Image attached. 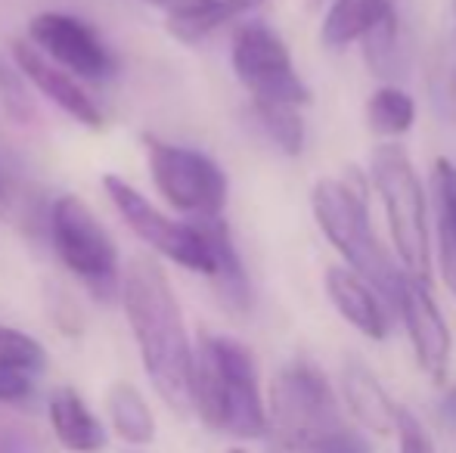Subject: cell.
I'll list each match as a JSON object with an SVG mask.
<instances>
[{"mask_svg": "<svg viewBox=\"0 0 456 453\" xmlns=\"http://www.w3.org/2000/svg\"><path fill=\"white\" fill-rule=\"evenodd\" d=\"M121 302L140 348V360L159 398L175 413H190L192 344L177 295L152 258H134L121 283Z\"/></svg>", "mask_w": 456, "mask_h": 453, "instance_id": "cell-1", "label": "cell"}, {"mask_svg": "<svg viewBox=\"0 0 456 453\" xmlns=\"http://www.w3.org/2000/svg\"><path fill=\"white\" fill-rule=\"evenodd\" d=\"M190 407L215 432L242 441L265 438L267 410L252 351L230 336H199L192 348Z\"/></svg>", "mask_w": 456, "mask_h": 453, "instance_id": "cell-2", "label": "cell"}, {"mask_svg": "<svg viewBox=\"0 0 456 453\" xmlns=\"http://www.w3.org/2000/svg\"><path fill=\"white\" fill-rule=\"evenodd\" d=\"M311 208L323 236L348 261V271H354L379 295L395 304L403 273L388 258L370 224V208H366V196L357 187V177L354 181L320 177L311 190Z\"/></svg>", "mask_w": 456, "mask_h": 453, "instance_id": "cell-3", "label": "cell"}, {"mask_svg": "<svg viewBox=\"0 0 456 453\" xmlns=\"http://www.w3.org/2000/svg\"><path fill=\"white\" fill-rule=\"evenodd\" d=\"M370 181L388 214L391 242L403 273L428 283L432 277V227L422 183L416 177L413 158L395 140H385L372 150Z\"/></svg>", "mask_w": 456, "mask_h": 453, "instance_id": "cell-4", "label": "cell"}, {"mask_svg": "<svg viewBox=\"0 0 456 453\" xmlns=\"http://www.w3.org/2000/svg\"><path fill=\"white\" fill-rule=\"evenodd\" d=\"M267 432L273 441H311L345 429L330 379L311 363H289L271 382Z\"/></svg>", "mask_w": 456, "mask_h": 453, "instance_id": "cell-5", "label": "cell"}, {"mask_svg": "<svg viewBox=\"0 0 456 453\" xmlns=\"http://www.w3.org/2000/svg\"><path fill=\"white\" fill-rule=\"evenodd\" d=\"M50 239L62 264L94 292L109 302L118 292V248L106 227L78 196H60L50 208Z\"/></svg>", "mask_w": 456, "mask_h": 453, "instance_id": "cell-6", "label": "cell"}, {"mask_svg": "<svg viewBox=\"0 0 456 453\" xmlns=\"http://www.w3.org/2000/svg\"><path fill=\"white\" fill-rule=\"evenodd\" d=\"M146 162L156 190L165 196L171 208L192 214L196 221L221 218L227 206V174L215 158L190 146L165 143V140L146 133Z\"/></svg>", "mask_w": 456, "mask_h": 453, "instance_id": "cell-7", "label": "cell"}, {"mask_svg": "<svg viewBox=\"0 0 456 453\" xmlns=\"http://www.w3.org/2000/svg\"><path fill=\"white\" fill-rule=\"evenodd\" d=\"M230 62L252 103H282L295 109L311 103V87L301 81L286 41L271 25H240L233 35V47H230Z\"/></svg>", "mask_w": 456, "mask_h": 453, "instance_id": "cell-8", "label": "cell"}, {"mask_svg": "<svg viewBox=\"0 0 456 453\" xmlns=\"http://www.w3.org/2000/svg\"><path fill=\"white\" fill-rule=\"evenodd\" d=\"M102 187H106V196L112 199V206L118 208V214L127 221V227L146 246L192 273H202V277L215 273V248H211L208 230H205L202 221H192V224L171 221L143 193H137L131 183L115 174L102 177Z\"/></svg>", "mask_w": 456, "mask_h": 453, "instance_id": "cell-9", "label": "cell"}, {"mask_svg": "<svg viewBox=\"0 0 456 453\" xmlns=\"http://www.w3.org/2000/svg\"><path fill=\"white\" fill-rule=\"evenodd\" d=\"M28 44H35L50 62L78 72L81 78H109L115 72V56L106 41L78 16L41 12L28 22Z\"/></svg>", "mask_w": 456, "mask_h": 453, "instance_id": "cell-10", "label": "cell"}, {"mask_svg": "<svg viewBox=\"0 0 456 453\" xmlns=\"http://www.w3.org/2000/svg\"><path fill=\"white\" fill-rule=\"evenodd\" d=\"M395 308L401 311V320L407 327L410 342H413L419 367L426 369V376L432 382H444L447 369H451L453 336L444 314H441L438 302L428 292V283L403 273L401 286H397Z\"/></svg>", "mask_w": 456, "mask_h": 453, "instance_id": "cell-11", "label": "cell"}, {"mask_svg": "<svg viewBox=\"0 0 456 453\" xmlns=\"http://www.w3.org/2000/svg\"><path fill=\"white\" fill-rule=\"evenodd\" d=\"M12 62L22 72L25 81L37 87L50 103H56L69 118H75L78 125L100 131L106 121H102V109L94 103V97L72 78L69 72H62L56 62H50L35 44L28 41H12Z\"/></svg>", "mask_w": 456, "mask_h": 453, "instance_id": "cell-12", "label": "cell"}, {"mask_svg": "<svg viewBox=\"0 0 456 453\" xmlns=\"http://www.w3.org/2000/svg\"><path fill=\"white\" fill-rule=\"evenodd\" d=\"M326 295H330L332 308L357 329L366 339L382 342L391 329V317L385 311V302L366 279L357 277L348 267H326Z\"/></svg>", "mask_w": 456, "mask_h": 453, "instance_id": "cell-13", "label": "cell"}, {"mask_svg": "<svg viewBox=\"0 0 456 453\" xmlns=\"http://www.w3.org/2000/svg\"><path fill=\"white\" fill-rule=\"evenodd\" d=\"M342 398H345V407L351 410V417H354L366 432H376V435H391V432H395L397 404L388 398L382 382L376 379V373H372L363 360H354V357L345 360Z\"/></svg>", "mask_w": 456, "mask_h": 453, "instance_id": "cell-14", "label": "cell"}, {"mask_svg": "<svg viewBox=\"0 0 456 453\" xmlns=\"http://www.w3.org/2000/svg\"><path fill=\"white\" fill-rule=\"evenodd\" d=\"M205 230H208L211 248H215V273H211V286H215L217 298L227 311L233 314H248L252 311V283L242 267V258L233 246V236L224 218H205Z\"/></svg>", "mask_w": 456, "mask_h": 453, "instance_id": "cell-15", "label": "cell"}, {"mask_svg": "<svg viewBox=\"0 0 456 453\" xmlns=\"http://www.w3.org/2000/svg\"><path fill=\"white\" fill-rule=\"evenodd\" d=\"M50 425L56 441L72 453H100L106 448V429L91 413L75 388L62 385L50 394Z\"/></svg>", "mask_w": 456, "mask_h": 453, "instance_id": "cell-16", "label": "cell"}, {"mask_svg": "<svg viewBox=\"0 0 456 453\" xmlns=\"http://www.w3.org/2000/svg\"><path fill=\"white\" fill-rule=\"evenodd\" d=\"M391 0H332L330 12L320 28V41L326 50H345L361 41L366 31L391 10Z\"/></svg>", "mask_w": 456, "mask_h": 453, "instance_id": "cell-17", "label": "cell"}, {"mask_svg": "<svg viewBox=\"0 0 456 453\" xmlns=\"http://www.w3.org/2000/svg\"><path fill=\"white\" fill-rule=\"evenodd\" d=\"M106 407H109V423L118 432L121 441L143 448V444H150L156 438V417H152L146 398L131 382H115L109 388Z\"/></svg>", "mask_w": 456, "mask_h": 453, "instance_id": "cell-18", "label": "cell"}, {"mask_svg": "<svg viewBox=\"0 0 456 453\" xmlns=\"http://www.w3.org/2000/svg\"><path fill=\"white\" fill-rule=\"evenodd\" d=\"M366 125L385 140L403 137L416 125V100L395 85H382L366 103Z\"/></svg>", "mask_w": 456, "mask_h": 453, "instance_id": "cell-19", "label": "cell"}, {"mask_svg": "<svg viewBox=\"0 0 456 453\" xmlns=\"http://www.w3.org/2000/svg\"><path fill=\"white\" fill-rule=\"evenodd\" d=\"M258 4H265V0H208L202 10L186 12V16H171L168 31L183 44H199L202 37H208L211 31L233 22L242 12L255 10Z\"/></svg>", "mask_w": 456, "mask_h": 453, "instance_id": "cell-20", "label": "cell"}, {"mask_svg": "<svg viewBox=\"0 0 456 453\" xmlns=\"http://www.w3.org/2000/svg\"><path fill=\"white\" fill-rule=\"evenodd\" d=\"M252 115L267 140L286 156H301L305 150V118L301 109L282 103H252Z\"/></svg>", "mask_w": 456, "mask_h": 453, "instance_id": "cell-21", "label": "cell"}, {"mask_svg": "<svg viewBox=\"0 0 456 453\" xmlns=\"http://www.w3.org/2000/svg\"><path fill=\"white\" fill-rule=\"evenodd\" d=\"M363 41V60L376 75L388 78L391 72H397V12L391 6L376 25L361 37Z\"/></svg>", "mask_w": 456, "mask_h": 453, "instance_id": "cell-22", "label": "cell"}, {"mask_svg": "<svg viewBox=\"0 0 456 453\" xmlns=\"http://www.w3.org/2000/svg\"><path fill=\"white\" fill-rule=\"evenodd\" d=\"M0 363L6 367L28 369V373H41L47 367V351L28 333H19L12 327H0Z\"/></svg>", "mask_w": 456, "mask_h": 453, "instance_id": "cell-23", "label": "cell"}, {"mask_svg": "<svg viewBox=\"0 0 456 453\" xmlns=\"http://www.w3.org/2000/svg\"><path fill=\"white\" fill-rule=\"evenodd\" d=\"M28 212V187L19 162L0 150V221H19Z\"/></svg>", "mask_w": 456, "mask_h": 453, "instance_id": "cell-24", "label": "cell"}, {"mask_svg": "<svg viewBox=\"0 0 456 453\" xmlns=\"http://www.w3.org/2000/svg\"><path fill=\"white\" fill-rule=\"evenodd\" d=\"M267 453H370L361 435H354L351 429H338L332 435L311 438V441H273Z\"/></svg>", "mask_w": 456, "mask_h": 453, "instance_id": "cell-25", "label": "cell"}, {"mask_svg": "<svg viewBox=\"0 0 456 453\" xmlns=\"http://www.w3.org/2000/svg\"><path fill=\"white\" fill-rule=\"evenodd\" d=\"M0 106L19 125H28L35 118V103L28 97V81L22 78L19 69L6 66V62H0Z\"/></svg>", "mask_w": 456, "mask_h": 453, "instance_id": "cell-26", "label": "cell"}, {"mask_svg": "<svg viewBox=\"0 0 456 453\" xmlns=\"http://www.w3.org/2000/svg\"><path fill=\"white\" fill-rule=\"evenodd\" d=\"M432 183L441 202V227L456 233V165L451 158H435L432 165Z\"/></svg>", "mask_w": 456, "mask_h": 453, "instance_id": "cell-27", "label": "cell"}, {"mask_svg": "<svg viewBox=\"0 0 456 453\" xmlns=\"http://www.w3.org/2000/svg\"><path fill=\"white\" fill-rule=\"evenodd\" d=\"M395 435H397V448H401V453H435L432 435L426 432L422 419L416 417L413 410H407V407H397Z\"/></svg>", "mask_w": 456, "mask_h": 453, "instance_id": "cell-28", "label": "cell"}, {"mask_svg": "<svg viewBox=\"0 0 456 453\" xmlns=\"http://www.w3.org/2000/svg\"><path fill=\"white\" fill-rule=\"evenodd\" d=\"M35 392V373L0 363V404H22Z\"/></svg>", "mask_w": 456, "mask_h": 453, "instance_id": "cell-29", "label": "cell"}, {"mask_svg": "<svg viewBox=\"0 0 456 453\" xmlns=\"http://www.w3.org/2000/svg\"><path fill=\"white\" fill-rule=\"evenodd\" d=\"M438 258H441V277L447 289L456 295V233L438 224Z\"/></svg>", "mask_w": 456, "mask_h": 453, "instance_id": "cell-30", "label": "cell"}, {"mask_svg": "<svg viewBox=\"0 0 456 453\" xmlns=\"http://www.w3.org/2000/svg\"><path fill=\"white\" fill-rule=\"evenodd\" d=\"M143 4L159 6V10H165V12H168V19H171V16H186V12L202 10L208 0H143Z\"/></svg>", "mask_w": 456, "mask_h": 453, "instance_id": "cell-31", "label": "cell"}, {"mask_svg": "<svg viewBox=\"0 0 456 453\" xmlns=\"http://www.w3.org/2000/svg\"><path fill=\"white\" fill-rule=\"evenodd\" d=\"M438 417H441V423H444L447 429L456 432V388H451V392H447L444 398H441Z\"/></svg>", "mask_w": 456, "mask_h": 453, "instance_id": "cell-32", "label": "cell"}, {"mask_svg": "<svg viewBox=\"0 0 456 453\" xmlns=\"http://www.w3.org/2000/svg\"><path fill=\"white\" fill-rule=\"evenodd\" d=\"M451 91H453V100H456V72H453V78H451Z\"/></svg>", "mask_w": 456, "mask_h": 453, "instance_id": "cell-33", "label": "cell"}, {"mask_svg": "<svg viewBox=\"0 0 456 453\" xmlns=\"http://www.w3.org/2000/svg\"><path fill=\"white\" fill-rule=\"evenodd\" d=\"M227 453H246V450H242V448H230Z\"/></svg>", "mask_w": 456, "mask_h": 453, "instance_id": "cell-34", "label": "cell"}, {"mask_svg": "<svg viewBox=\"0 0 456 453\" xmlns=\"http://www.w3.org/2000/svg\"><path fill=\"white\" fill-rule=\"evenodd\" d=\"M451 6H453V22H456V0H451Z\"/></svg>", "mask_w": 456, "mask_h": 453, "instance_id": "cell-35", "label": "cell"}]
</instances>
